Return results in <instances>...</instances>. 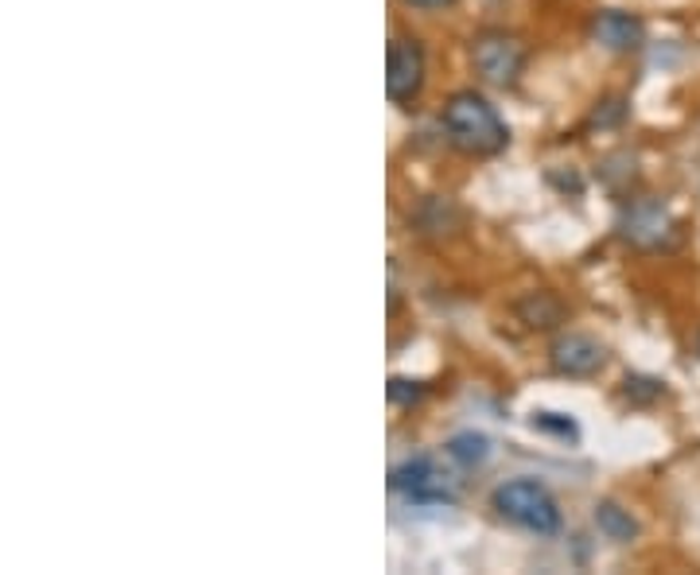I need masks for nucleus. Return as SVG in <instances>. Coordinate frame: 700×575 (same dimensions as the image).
Listing matches in <instances>:
<instances>
[{
	"label": "nucleus",
	"instance_id": "obj_1",
	"mask_svg": "<svg viewBox=\"0 0 700 575\" xmlns=\"http://www.w3.org/2000/svg\"><path fill=\"white\" fill-rule=\"evenodd\" d=\"M447 140L467 156H499L510 145V129L502 113L475 90H460L444 101L440 113Z\"/></svg>",
	"mask_w": 700,
	"mask_h": 575
},
{
	"label": "nucleus",
	"instance_id": "obj_2",
	"mask_svg": "<svg viewBox=\"0 0 700 575\" xmlns=\"http://www.w3.org/2000/svg\"><path fill=\"white\" fill-rule=\"evenodd\" d=\"M491 506L502 522L517 525L525 533H538V537H553L561 529V506L538 478H510V483L494 486Z\"/></svg>",
	"mask_w": 700,
	"mask_h": 575
},
{
	"label": "nucleus",
	"instance_id": "obj_3",
	"mask_svg": "<svg viewBox=\"0 0 700 575\" xmlns=\"http://www.w3.org/2000/svg\"><path fill=\"white\" fill-rule=\"evenodd\" d=\"M471 62H475L479 78L491 86H514L525 70V47L506 31H483L471 43Z\"/></svg>",
	"mask_w": 700,
	"mask_h": 575
},
{
	"label": "nucleus",
	"instance_id": "obj_4",
	"mask_svg": "<svg viewBox=\"0 0 700 575\" xmlns=\"http://www.w3.org/2000/svg\"><path fill=\"white\" fill-rule=\"evenodd\" d=\"M424 70H428V62H424L421 39L413 36L393 39L390 54H385V93H390V101H397V106L413 101L424 86Z\"/></svg>",
	"mask_w": 700,
	"mask_h": 575
},
{
	"label": "nucleus",
	"instance_id": "obj_5",
	"mask_svg": "<svg viewBox=\"0 0 700 575\" xmlns=\"http://www.w3.org/2000/svg\"><path fill=\"white\" fill-rule=\"evenodd\" d=\"M390 486L397 494H405L408 502H432V506L455 502V490L447 486V475H440L436 459H428V455H416V459L393 467Z\"/></svg>",
	"mask_w": 700,
	"mask_h": 575
},
{
	"label": "nucleus",
	"instance_id": "obj_6",
	"mask_svg": "<svg viewBox=\"0 0 700 575\" xmlns=\"http://www.w3.org/2000/svg\"><path fill=\"white\" fill-rule=\"evenodd\" d=\"M549 358H553V369L564 377H592L603 369V361H608V350H603L600 343H595L592 335H561L553 343V350H549Z\"/></svg>",
	"mask_w": 700,
	"mask_h": 575
},
{
	"label": "nucleus",
	"instance_id": "obj_7",
	"mask_svg": "<svg viewBox=\"0 0 700 575\" xmlns=\"http://www.w3.org/2000/svg\"><path fill=\"white\" fill-rule=\"evenodd\" d=\"M592 31L608 51H639L647 43V28H642L639 16L619 12V8H608V12L595 16Z\"/></svg>",
	"mask_w": 700,
	"mask_h": 575
},
{
	"label": "nucleus",
	"instance_id": "obj_8",
	"mask_svg": "<svg viewBox=\"0 0 700 575\" xmlns=\"http://www.w3.org/2000/svg\"><path fill=\"white\" fill-rule=\"evenodd\" d=\"M666 230H670V218H666V210L658 202H639L623 222V234L634 246H662Z\"/></svg>",
	"mask_w": 700,
	"mask_h": 575
},
{
	"label": "nucleus",
	"instance_id": "obj_9",
	"mask_svg": "<svg viewBox=\"0 0 700 575\" xmlns=\"http://www.w3.org/2000/svg\"><path fill=\"white\" fill-rule=\"evenodd\" d=\"M595 525H600L603 537L615 541V545H627V541L639 537V522H634L623 506H615V502H600V506H595Z\"/></svg>",
	"mask_w": 700,
	"mask_h": 575
},
{
	"label": "nucleus",
	"instance_id": "obj_10",
	"mask_svg": "<svg viewBox=\"0 0 700 575\" xmlns=\"http://www.w3.org/2000/svg\"><path fill=\"white\" fill-rule=\"evenodd\" d=\"M444 452H447V459L460 463L463 470H475V467H483L486 455H491V439L479 436V432H460V436L447 439Z\"/></svg>",
	"mask_w": 700,
	"mask_h": 575
},
{
	"label": "nucleus",
	"instance_id": "obj_11",
	"mask_svg": "<svg viewBox=\"0 0 700 575\" xmlns=\"http://www.w3.org/2000/svg\"><path fill=\"white\" fill-rule=\"evenodd\" d=\"M517 315H522L530 327H556V323H561V315H564V307L556 304L549 291H530V296L517 304Z\"/></svg>",
	"mask_w": 700,
	"mask_h": 575
},
{
	"label": "nucleus",
	"instance_id": "obj_12",
	"mask_svg": "<svg viewBox=\"0 0 700 575\" xmlns=\"http://www.w3.org/2000/svg\"><path fill=\"white\" fill-rule=\"evenodd\" d=\"M533 428L549 432V436H556V439H569V444L580 439L576 420H569V416H561V413H533Z\"/></svg>",
	"mask_w": 700,
	"mask_h": 575
},
{
	"label": "nucleus",
	"instance_id": "obj_13",
	"mask_svg": "<svg viewBox=\"0 0 700 575\" xmlns=\"http://www.w3.org/2000/svg\"><path fill=\"white\" fill-rule=\"evenodd\" d=\"M385 393H390L393 405H408V400H416L424 389H421V381H405V377H393L390 389H385Z\"/></svg>",
	"mask_w": 700,
	"mask_h": 575
},
{
	"label": "nucleus",
	"instance_id": "obj_14",
	"mask_svg": "<svg viewBox=\"0 0 700 575\" xmlns=\"http://www.w3.org/2000/svg\"><path fill=\"white\" fill-rule=\"evenodd\" d=\"M401 4H408V8H424V12H432V8H447V4H455V0H401Z\"/></svg>",
	"mask_w": 700,
	"mask_h": 575
},
{
	"label": "nucleus",
	"instance_id": "obj_15",
	"mask_svg": "<svg viewBox=\"0 0 700 575\" xmlns=\"http://www.w3.org/2000/svg\"><path fill=\"white\" fill-rule=\"evenodd\" d=\"M697 350H700V343H697Z\"/></svg>",
	"mask_w": 700,
	"mask_h": 575
}]
</instances>
